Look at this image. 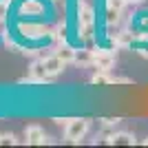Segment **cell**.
I'll return each mask as SVG.
<instances>
[{
	"label": "cell",
	"instance_id": "obj_1",
	"mask_svg": "<svg viewBox=\"0 0 148 148\" xmlns=\"http://www.w3.org/2000/svg\"><path fill=\"white\" fill-rule=\"evenodd\" d=\"M88 128H91V119H86V117H73V119H69L66 128H64V139H66V142L77 144L80 139L86 137Z\"/></svg>",
	"mask_w": 148,
	"mask_h": 148
},
{
	"label": "cell",
	"instance_id": "obj_2",
	"mask_svg": "<svg viewBox=\"0 0 148 148\" xmlns=\"http://www.w3.org/2000/svg\"><path fill=\"white\" fill-rule=\"evenodd\" d=\"M25 142L29 144V146H42V144H47L49 139H47V135H44L42 126L31 124V126H27V128H25Z\"/></svg>",
	"mask_w": 148,
	"mask_h": 148
},
{
	"label": "cell",
	"instance_id": "obj_3",
	"mask_svg": "<svg viewBox=\"0 0 148 148\" xmlns=\"http://www.w3.org/2000/svg\"><path fill=\"white\" fill-rule=\"evenodd\" d=\"M93 64L97 69H104V71H111L115 66V53L108 49H99V51H93Z\"/></svg>",
	"mask_w": 148,
	"mask_h": 148
},
{
	"label": "cell",
	"instance_id": "obj_4",
	"mask_svg": "<svg viewBox=\"0 0 148 148\" xmlns=\"http://www.w3.org/2000/svg\"><path fill=\"white\" fill-rule=\"evenodd\" d=\"M29 75L36 80V84H44V82H53V75L47 73V69H44V60H36L31 64L29 69Z\"/></svg>",
	"mask_w": 148,
	"mask_h": 148
},
{
	"label": "cell",
	"instance_id": "obj_5",
	"mask_svg": "<svg viewBox=\"0 0 148 148\" xmlns=\"http://www.w3.org/2000/svg\"><path fill=\"white\" fill-rule=\"evenodd\" d=\"M42 60H44V69H47V73L53 75V77H56L58 73H62V71H64V66H66V64H64V62L58 58V53L47 56V58H42Z\"/></svg>",
	"mask_w": 148,
	"mask_h": 148
},
{
	"label": "cell",
	"instance_id": "obj_6",
	"mask_svg": "<svg viewBox=\"0 0 148 148\" xmlns=\"http://www.w3.org/2000/svg\"><path fill=\"white\" fill-rule=\"evenodd\" d=\"M106 144H111V146H133L135 144V137L122 130V133H113V135L106 137Z\"/></svg>",
	"mask_w": 148,
	"mask_h": 148
},
{
	"label": "cell",
	"instance_id": "obj_7",
	"mask_svg": "<svg viewBox=\"0 0 148 148\" xmlns=\"http://www.w3.org/2000/svg\"><path fill=\"white\" fill-rule=\"evenodd\" d=\"M77 22L82 25H93V9L91 5H86V2H80L77 5Z\"/></svg>",
	"mask_w": 148,
	"mask_h": 148
},
{
	"label": "cell",
	"instance_id": "obj_8",
	"mask_svg": "<svg viewBox=\"0 0 148 148\" xmlns=\"http://www.w3.org/2000/svg\"><path fill=\"white\" fill-rule=\"evenodd\" d=\"M91 84H95V86H106V84H113V75L108 73V71H104V69H97V71L91 75Z\"/></svg>",
	"mask_w": 148,
	"mask_h": 148
},
{
	"label": "cell",
	"instance_id": "obj_9",
	"mask_svg": "<svg viewBox=\"0 0 148 148\" xmlns=\"http://www.w3.org/2000/svg\"><path fill=\"white\" fill-rule=\"evenodd\" d=\"M58 58H60L64 64H71V62H75V56H77V51L73 49V47H69V44H62L60 49L56 51Z\"/></svg>",
	"mask_w": 148,
	"mask_h": 148
},
{
	"label": "cell",
	"instance_id": "obj_10",
	"mask_svg": "<svg viewBox=\"0 0 148 148\" xmlns=\"http://www.w3.org/2000/svg\"><path fill=\"white\" fill-rule=\"evenodd\" d=\"M113 40H115V47H130L135 42V33L133 31H119L113 36Z\"/></svg>",
	"mask_w": 148,
	"mask_h": 148
},
{
	"label": "cell",
	"instance_id": "obj_11",
	"mask_svg": "<svg viewBox=\"0 0 148 148\" xmlns=\"http://www.w3.org/2000/svg\"><path fill=\"white\" fill-rule=\"evenodd\" d=\"M119 13L117 9H113V7H106V16H104V22L106 25H117L119 22Z\"/></svg>",
	"mask_w": 148,
	"mask_h": 148
},
{
	"label": "cell",
	"instance_id": "obj_12",
	"mask_svg": "<svg viewBox=\"0 0 148 148\" xmlns=\"http://www.w3.org/2000/svg\"><path fill=\"white\" fill-rule=\"evenodd\" d=\"M42 11V7L38 5V2H33V0H27L25 5H22V13H27V16H29V13H40Z\"/></svg>",
	"mask_w": 148,
	"mask_h": 148
},
{
	"label": "cell",
	"instance_id": "obj_13",
	"mask_svg": "<svg viewBox=\"0 0 148 148\" xmlns=\"http://www.w3.org/2000/svg\"><path fill=\"white\" fill-rule=\"evenodd\" d=\"M75 62L77 64H93V51H80L75 56Z\"/></svg>",
	"mask_w": 148,
	"mask_h": 148
},
{
	"label": "cell",
	"instance_id": "obj_14",
	"mask_svg": "<svg viewBox=\"0 0 148 148\" xmlns=\"http://www.w3.org/2000/svg\"><path fill=\"white\" fill-rule=\"evenodd\" d=\"M18 139L13 133H0V146H16Z\"/></svg>",
	"mask_w": 148,
	"mask_h": 148
},
{
	"label": "cell",
	"instance_id": "obj_15",
	"mask_svg": "<svg viewBox=\"0 0 148 148\" xmlns=\"http://www.w3.org/2000/svg\"><path fill=\"white\" fill-rule=\"evenodd\" d=\"M25 29V36H29V38H36V36H40V33H44V29L40 25H27V27H22Z\"/></svg>",
	"mask_w": 148,
	"mask_h": 148
},
{
	"label": "cell",
	"instance_id": "obj_16",
	"mask_svg": "<svg viewBox=\"0 0 148 148\" xmlns=\"http://www.w3.org/2000/svg\"><path fill=\"white\" fill-rule=\"evenodd\" d=\"M66 33H69L66 25H60V27L56 29V40H58V42H62V44H64V40H66Z\"/></svg>",
	"mask_w": 148,
	"mask_h": 148
},
{
	"label": "cell",
	"instance_id": "obj_17",
	"mask_svg": "<svg viewBox=\"0 0 148 148\" xmlns=\"http://www.w3.org/2000/svg\"><path fill=\"white\" fill-rule=\"evenodd\" d=\"M7 9H9V2H7V0H0V20H5Z\"/></svg>",
	"mask_w": 148,
	"mask_h": 148
},
{
	"label": "cell",
	"instance_id": "obj_18",
	"mask_svg": "<svg viewBox=\"0 0 148 148\" xmlns=\"http://www.w3.org/2000/svg\"><path fill=\"white\" fill-rule=\"evenodd\" d=\"M102 122H104V126L108 128V126H117L122 119H119V117H108V119H102Z\"/></svg>",
	"mask_w": 148,
	"mask_h": 148
},
{
	"label": "cell",
	"instance_id": "obj_19",
	"mask_svg": "<svg viewBox=\"0 0 148 148\" xmlns=\"http://www.w3.org/2000/svg\"><path fill=\"white\" fill-rule=\"evenodd\" d=\"M135 40H139V42H146V40H148V31H137V33H135Z\"/></svg>",
	"mask_w": 148,
	"mask_h": 148
},
{
	"label": "cell",
	"instance_id": "obj_20",
	"mask_svg": "<svg viewBox=\"0 0 148 148\" xmlns=\"http://www.w3.org/2000/svg\"><path fill=\"white\" fill-rule=\"evenodd\" d=\"M113 84H130V77H115L113 75Z\"/></svg>",
	"mask_w": 148,
	"mask_h": 148
},
{
	"label": "cell",
	"instance_id": "obj_21",
	"mask_svg": "<svg viewBox=\"0 0 148 148\" xmlns=\"http://www.w3.org/2000/svg\"><path fill=\"white\" fill-rule=\"evenodd\" d=\"M5 44H7V49H9V51H20V47H18V44H16V42H11L9 38H7V40H5Z\"/></svg>",
	"mask_w": 148,
	"mask_h": 148
},
{
	"label": "cell",
	"instance_id": "obj_22",
	"mask_svg": "<svg viewBox=\"0 0 148 148\" xmlns=\"http://www.w3.org/2000/svg\"><path fill=\"white\" fill-rule=\"evenodd\" d=\"M144 0H128V5H142Z\"/></svg>",
	"mask_w": 148,
	"mask_h": 148
},
{
	"label": "cell",
	"instance_id": "obj_23",
	"mask_svg": "<svg viewBox=\"0 0 148 148\" xmlns=\"http://www.w3.org/2000/svg\"><path fill=\"white\" fill-rule=\"evenodd\" d=\"M142 144H144V146H148V139H144V142H142Z\"/></svg>",
	"mask_w": 148,
	"mask_h": 148
}]
</instances>
